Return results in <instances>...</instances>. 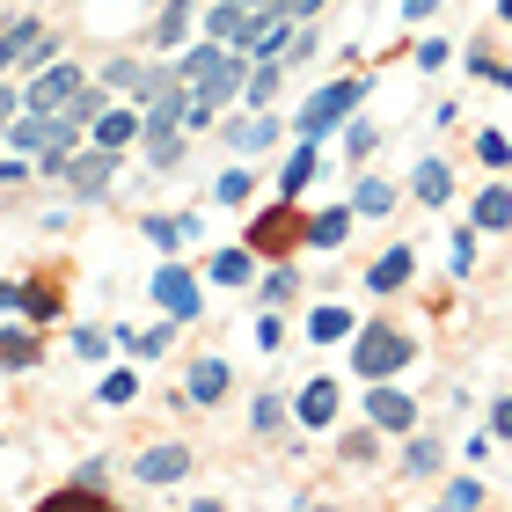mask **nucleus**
Instances as JSON below:
<instances>
[{"instance_id": "1", "label": "nucleus", "mask_w": 512, "mask_h": 512, "mask_svg": "<svg viewBox=\"0 0 512 512\" xmlns=\"http://www.w3.org/2000/svg\"><path fill=\"white\" fill-rule=\"evenodd\" d=\"M417 359V344L403 337V330H388V322H366L359 330V344H352V366L366 381H388V374H403V366Z\"/></svg>"}, {"instance_id": "2", "label": "nucleus", "mask_w": 512, "mask_h": 512, "mask_svg": "<svg viewBox=\"0 0 512 512\" xmlns=\"http://www.w3.org/2000/svg\"><path fill=\"white\" fill-rule=\"evenodd\" d=\"M352 103H359V81H330L322 96H308V110H300V139H322V132H337L344 118H352Z\"/></svg>"}, {"instance_id": "3", "label": "nucleus", "mask_w": 512, "mask_h": 512, "mask_svg": "<svg viewBox=\"0 0 512 512\" xmlns=\"http://www.w3.org/2000/svg\"><path fill=\"white\" fill-rule=\"evenodd\" d=\"M278 15V8H271ZM271 15H256V8H242V0H220L213 15H205V37H220V44H235V52H256V37H264V22Z\"/></svg>"}, {"instance_id": "4", "label": "nucleus", "mask_w": 512, "mask_h": 512, "mask_svg": "<svg viewBox=\"0 0 512 512\" xmlns=\"http://www.w3.org/2000/svg\"><path fill=\"white\" fill-rule=\"evenodd\" d=\"M81 96V66L74 59H52V66H37V81L30 88H22V110H59V103H74Z\"/></svg>"}, {"instance_id": "5", "label": "nucleus", "mask_w": 512, "mask_h": 512, "mask_svg": "<svg viewBox=\"0 0 512 512\" xmlns=\"http://www.w3.org/2000/svg\"><path fill=\"white\" fill-rule=\"evenodd\" d=\"M154 300H161V315H176V322H191V315L205 308L198 278L183 271V264H161V271H154Z\"/></svg>"}, {"instance_id": "6", "label": "nucleus", "mask_w": 512, "mask_h": 512, "mask_svg": "<svg viewBox=\"0 0 512 512\" xmlns=\"http://www.w3.org/2000/svg\"><path fill=\"white\" fill-rule=\"evenodd\" d=\"M300 227H308V220H300L293 205H271V213L249 227V249H256V256H286V249L300 242Z\"/></svg>"}, {"instance_id": "7", "label": "nucleus", "mask_w": 512, "mask_h": 512, "mask_svg": "<svg viewBox=\"0 0 512 512\" xmlns=\"http://www.w3.org/2000/svg\"><path fill=\"white\" fill-rule=\"evenodd\" d=\"M110 169H118V154H110V147H96V154H66L59 183H66V191H81V198H96L103 183H110Z\"/></svg>"}, {"instance_id": "8", "label": "nucleus", "mask_w": 512, "mask_h": 512, "mask_svg": "<svg viewBox=\"0 0 512 512\" xmlns=\"http://www.w3.org/2000/svg\"><path fill=\"white\" fill-rule=\"evenodd\" d=\"M132 476H139V483H154V491H169V483L191 476V454H183V447H147V454L132 461Z\"/></svg>"}, {"instance_id": "9", "label": "nucleus", "mask_w": 512, "mask_h": 512, "mask_svg": "<svg viewBox=\"0 0 512 512\" xmlns=\"http://www.w3.org/2000/svg\"><path fill=\"white\" fill-rule=\"evenodd\" d=\"M366 417H374L381 432H410V425H417V403H410L403 388H388V381H381L374 395H366Z\"/></svg>"}, {"instance_id": "10", "label": "nucleus", "mask_w": 512, "mask_h": 512, "mask_svg": "<svg viewBox=\"0 0 512 512\" xmlns=\"http://www.w3.org/2000/svg\"><path fill=\"white\" fill-rule=\"evenodd\" d=\"M410 271H417V249H388V256H374V271H366V293H403Z\"/></svg>"}, {"instance_id": "11", "label": "nucleus", "mask_w": 512, "mask_h": 512, "mask_svg": "<svg viewBox=\"0 0 512 512\" xmlns=\"http://www.w3.org/2000/svg\"><path fill=\"white\" fill-rule=\"evenodd\" d=\"M139 132H147V118H139V110H103V118H96V147L118 154V147H132Z\"/></svg>"}, {"instance_id": "12", "label": "nucleus", "mask_w": 512, "mask_h": 512, "mask_svg": "<svg viewBox=\"0 0 512 512\" xmlns=\"http://www.w3.org/2000/svg\"><path fill=\"white\" fill-rule=\"evenodd\" d=\"M205 271H213V286H249V278H256V249H249V242H242V249H220Z\"/></svg>"}, {"instance_id": "13", "label": "nucleus", "mask_w": 512, "mask_h": 512, "mask_svg": "<svg viewBox=\"0 0 512 512\" xmlns=\"http://www.w3.org/2000/svg\"><path fill=\"white\" fill-rule=\"evenodd\" d=\"M37 22H8V30H0V74H8V66H30V52H37Z\"/></svg>"}, {"instance_id": "14", "label": "nucleus", "mask_w": 512, "mask_h": 512, "mask_svg": "<svg viewBox=\"0 0 512 512\" xmlns=\"http://www.w3.org/2000/svg\"><path fill=\"white\" fill-rule=\"evenodd\" d=\"M337 417V381H308L300 388V425H330Z\"/></svg>"}, {"instance_id": "15", "label": "nucleus", "mask_w": 512, "mask_h": 512, "mask_svg": "<svg viewBox=\"0 0 512 512\" xmlns=\"http://www.w3.org/2000/svg\"><path fill=\"white\" fill-rule=\"evenodd\" d=\"M227 395V359H198L191 366V403H220Z\"/></svg>"}, {"instance_id": "16", "label": "nucleus", "mask_w": 512, "mask_h": 512, "mask_svg": "<svg viewBox=\"0 0 512 512\" xmlns=\"http://www.w3.org/2000/svg\"><path fill=\"white\" fill-rule=\"evenodd\" d=\"M447 198H454L447 161H417V205H447Z\"/></svg>"}, {"instance_id": "17", "label": "nucleus", "mask_w": 512, "mask_h": 512, "mask_svg": "<svg viewBox=\"0 0 512 512\" xmlns=\"http://www.w3.org/2000/svg\"><path fill=\"white\" fill-rule=\"evenodd\" d=\"M308 183H315V139H300V154L286 161V169H278V191H286V198H300Z\"/></svg>"}, {"instance_id": "18", "label": "nucleus", "mask_w": 512, "mask_h": 512, "mask_svg": "<svg viewBox=\"0 0 512 512\" xmlns=\"http://www.w3.org/2000/svg\"><path fill=\"white\" fill-rule=\"evenodd\" d=\"M22 366H37V337L30 330H0V374H22Z\"/></svg>"}, {"instance_id": "19", "label": "nucleus", "mask_w": 512, "mask_h": 512, "mask_svg": "<svg viewBox=\"0 0 512 512\" xmlns=\"http://www.w3.org/2000/svg\"><path fill=\"white\" fill-rule=\"evenodd\" d=\"M227 139H235V154H264L271 139H278V125H271V118H235V125H227Z\"/></svg>"}, {"instance_id": "20", "label": "nucleus", "mask_w": 512, "mask_h": 512, "mask_svg": "<svg viewBox=\"0 0 512 512\" xmlns=\"http://www.w3.org/2000/svg\"><path fill=\"white\" fill-rule=\"evenodd\" d=\"M191 22H198L191 0H169V8H161V22H154V44H183V37H191Z\"/></svg>"}, {"instance_id": "21", "label": "nucleus", "mask_w": 512, "mask_h": 512, "mask_svg": "<svg viewBox=\"0 0 512 512\" xmlns=\"http://www.w3.org/2000/svg\"><path fill=\"white\" fill-rule=\"evenodd\" d=\"M344 235H352V205H337V213H315V220H308V242H315V249H337Z\"/></svg>"}, {"instance_id": "22", "label": "nucleus", "mask_w": 512, "mask_h": 512, "mask_svg": "<svg viewBox=\"0 0 512 512\" xmlns=\"http://www.w3.org/2000/svg\"><path fill=\"white\" fill-rule=\"evenodd\" d=\"M352 330H359L352 308H315V315H308V337H315V344H337V337H352Z\"/></svg>"}, {"instance_id": "23", "label": "nucleus", "mask_w": 512, "mask_h": 512, "mask_svg": "<svg viewBox=\"0 0 512 512\" xmlns=\"http://www.w3.org/2000/svg\"><path fill=\"white\" fill-rule=\"evenodd\" d=\"M191 227H198V220H169V213H154V220H147V242H154L161 256H176L183 242H191Z\"/></svg>"}, {"instance_id": "24", "label": "nucleus", "mask_w": 512, "mask_h": 512, "mask_svg": "<svg viewBox=\"0 0 512 512\" xmlns=\"http://www.w3.org/2000/svg\"><path fill=\"white\" fill-rule=\"evenodd\" d=\"M227 52H235V44H220V37H213V44H198V52H183V59H176V74H183V81H205Z\"/></svg>"}, {"instance_id": "25", "label": "nucleus", "mask_w": 512, "mask_h": 512, "mask_svg": "<svg viewBox=\"0 0 512 512\" xmlns=\"http://www.w3.org/2000/svg\"><path fill=\"white\" fill-rule=\"evenodd\" d=\"M476 227H483V235L512 227V191H483V198H476Z\"/></svg>"}, {"instance_id": "26", "label": "nucleus", "mask_w": 512, "mask_h": 512, "mask_svg": "<svg viewBox=\"0 0 512 512\" xmlns=\"http://www.w3.org/2000/svg\"><path fill=\"white\" fill-rule=\"evenodd\" d=\"M352 205H359V213H366V220H381V213H388V205H395V191H388V183H381V176H366Z\"/></svg>"}, {"instance_id": "27", "label": "nucleus", "mask_w": 512, "mask_h": 512, "mask_svg": "<svg viewBox=\"0 0 512 512\" xmlns=\"http://www.w3.org/2000/svg\"><path fill=\"white\" fill-rule=\"evenodd\" d=\"M432 469H439V447H432L425 432H417L410 447H403V476H432Z\"/></svg>"}, {"instance_id": "28", "label": "nucleus", "mask_w": 512, "mask_h": 512, "mask_svg": "<svg viewBox=\"0 0 512 512\" xmlns=\"http://www.w3.org/2000/svg\"><path fill=\"white\" fill-rule=\"evenodd\" d=\"M132 395H139V374H132V366H118V374L103 381V403H118V410H125Z\"/></svg>"}, {"instance_id": "29", "label": "nucleus", "mask_w": 512, "mask_h": 512, "mask_svg": "<svg viewBox=\"0 0 512 512\" xmlns=\"http://www.w3.org/2000/svg\"><path fill=\"white\" fill-rule=\"evenodd\" d=\"M249 191H256V176H249V169H227V176H220V205H242Z\"/></svg>"}, {"instance_id": "30", "label": "nucleus", "mask_w": 512, "mask_h": 512, "mask_svg": "<svg viewBox=\"0 0 512 512\" xmlns=\"http://www.w3.org/2000/svg\"><path fill=\"white\" fill-rule=\"evenodd\" d=\"M242 96H249V103H271V96H278V66H256V74H249V88H242Z\"/></svg>"}, {"instance_id": "31", "label": "nucleus", "mask_w": 512, "mask_h": 512, "mask_svg": "<svg viewBox=\"0 0 512 512\" xmlns=\"http://www.w3.org/2000/svg\"><path fill=\"white\" fill-rule=\"evenodd\" d=\"M374 432H381V425H359V432H344V461H374Z\"/></svg>"}, {"instance_id": "32", "label": "nucleus", "mask_w": 512, "mask_h": 512, "mask_svg": "<svg viewBox=\"0 0 512 512\" xmlns=\"http://www.w3.org/2000/svg\"><path fill=\"white\" fill-rule=\"evenodd\" d=\"M447 505H454V512H469V505H483V483H476V476H461V483H447Z\"/></svg>"}, {"instance_id": "33", "label": "nucleus", "mask_w": 512, "mask_h": 512, "mask_svg": "<svg viewBox=\"0 0 512 512\" xmlns=\"http://www.w3.org/2000/svg\"><path fill=\"white\" fill-rule=\"evenodd\" d=\"M286 425V403H278V395H256V432H278Z\"/></svg>"}, {"instance_id": "34", "label": "nucleus", "mask_w": 512, "mask_h": 512, "mask_svg": "<svg viewBox=\"0 0 512 512\" xmlns=\"http://www.w3.org/2000/svg\"><path fill=\"white\" fill-rule=\"evenodd\" d=\"M66 118H81V125H96V118H103V96H96V88H81V96H74V103H66Z\"/></svg>"}, {"instance_id": "35", "label": "nucleus", "mask_w": 512, "mask_h": 512, "mask_svg": "<svg viewBox=\"0 0 512 512\" xmlns=\"http://www.w3.org/2000/svg\"><path fill=\"white\" fill-rule=\"evenodd\" d=\"M256 344H264V352H278V344H286V322H278L271 308H264V315H256Z\"/></svg>"}, {"instance_id": "36", "label": "nucleus", "mask_w": 512, "mask_h": 512, "mask_svg": "<svg viewBox=\"0 0 512 512\" xmlns=\"http://www.w3.org/2000/svg\"><path fill=\"white\" fill-rule=\"evenodd\" d=\"M286 300H293V271H271L264 278V308H286Z\"/></svg>"}, {"instance_id": "37", "label": "nucleus", "mask_w": 512, "mask_h": 512, "mask_svg": "<svg viewBox=\"0 0 512 512\" xmlns=\"http://www.w3.org/2000/svg\"><path fill=\"white\" fill-rule=\"evenodd\" d=\"M476 154L491 161V169H505V161H512V147H505V132H483V139H476Z\"/></svg>"}, {"instance_id": "38", "label": "nucleus", "mask_w": 512, "mask_h": 512, "mask_svg": "<svg viewBox=\"0 0 512 512\" xmlns=\"http://www.w3.org/2000/svg\"><path fill=\"white\" fill-rule=\"evenodd\" d=\"M469 264H476V235L461 227V235H454V278H469Z\"/></svg>"}, {"instance_id": "39", "label": "nucleus", "mask_w": 512, "mask_h": 512, "mask_svg": "<svg viewBox=\"0 0 512 512\" xmlns=\"http://www.w3.org/2000/svg\"><path fill=\"white\" fill-rule=\"evenodd\" d=\"M74 352H81V359H103L110 337H103V330H74Z\"/></svg>"}, {"instance_id": "40", "label": "nucleus", "mask_w": 512, "mask_h": 512, "mask_svg": "<svg viewBox=\"0 0 512 512\" xmlns=\"http://www.w3.org/2000/svg\"><path fill=\"white\" fill-rule=\"evenodd\" d=\"M447 52H454V44H439V37H425V44H417V66H425V74H432V66H447Z\"/></svg>"}, {"instance_id": "41", "label": "nucleus", "mask_w": 512, "mask_h": 512, "mask_svg": "<svg viewBox=\"0 0 512 512\" xmlns=\"http://www.w3.org/2000/svg\"><path fill=\"white\" fill-rule=\"evenodd\" d=\"M344 147H352V161L374 154V125H344Z\"/></svg>"}, {"instance_id": "42", "label": "nucleus", "mask_w": 512, "mask_h": 512, "mask_svg": "<svg viewBox=\"0 0 512 512\" xmlns=\"http://www.w3.org/2000/svg\"><path fill=\"white\" fill-rule=\"evenodd\" d=\"M22 308H30V315H59V293H44V286H30V293H22Z\"/></svg>"}, {"instance_id": "43", "label": "nucleus", "mask_w": 512, "mask_h": 512, "mask_svg": "<svg viewBox=\"0 0 512 512\" xmlns=\"http://www.w3.org/2000/svg\"><path fill=\"white\" fill-rule=\"evenodd\" d=\"M22 176H37V169H22V161H15V147H8V154H0V183H22Z\"/></svg>"}, {"instance_id": "44", "label": "nucleus", "mask_w": 512, "mask_h": 512, "mask_svg": "<svg viewBox=\"0 0 512 512\" xmlns=\"http://www.w3.org/2000/svg\"><path fill=\"white\" fill-rule=\"evenodd\" d=\"M491 432H498V439H512V395H498V417H491Z\"/></svg>"}, {"instance_id": "45", "label": "nucleus", "mask_w": 512, "mask_h": 512, "mask_svg": "<svg viewBox=\"0 0 512 512\" xmlns=\"http://www.w3.org/2000/svg\"><path fill=\"white\" fill-rule=\"evenodd\" d=\"M22 293L30 286H8V278H0V308H22Z\"/></svg>"}, {"instance_id": "46", "label": "nucleus", "mask_w": 512, "mask_h": 512, "mask_svg": "<svg viewBox=\"0 0 512 512\" xmlns=\"http://www.w3.org/2000/svg\"><path fill=\"white\" fill-rule=\"evenodd\" d=\"M432 8H439V0H403V15H410V22H417V15H432Z\"/></svg>"}, {"instance_id": "47", "label": "nucleus", "mask_w": 512, "mask_h": 512, "mask_svg": "<svg viewBox=\"0 0 512 512\" xmlns=\"http://www.w3.org/2000/svg\"><path fill=\"white\" fill-rule=\"evenodd\" d=\"M242 8H256V15H271V8H286V0H242Z\"/></svg>"}, {"instance_id": "48", "label": "nucleus", "mask_w": 512, "mask_h": 512, "mask_svg": "<svg viewBox=\"0 0 512 512\" xmlns=\"http://www.w3.org/2000/svg\"><path fill=\"white\" fill-rule=\"evenodd\" d=\"M491 81H498V88H512V66H498V74H491Z\"/></svg>"}, {"instance_id": "49", "label": "nucleus", "mask_w": 512, "mask_h": 512, "mask_svg": "<svg viewBox=\"0 0 512 512\" xmlns=\"http://www.w3.org/2000/svg\"><path fill=\"white\" fill-rule=\"evenodd\" d=\"M498 15H505V22H512V0H498Z\"/></svg>"}]
</instances>
